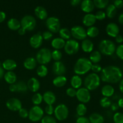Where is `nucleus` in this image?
Here are the masks:
<instances>
[{"label": "nucleus", "mask_w": 123, "mask_h": 123, "mask_svg": "<svg viewBox=\"0 0 123 123\" xmlns=\"http://www.w3.org/2000/svg\"><path fill=\"white\" fill-rule=\"evenodd\" d=\"M118 22L120 24L123 25V13H121L118 17Z\"/></svg>", "instance_id": "63"}, {"label": "nucleus", "mask_w": 123, "mask_h": 123, "mask_svg": "<svg viewBox=\"0 0 123 123\" xmlns=\"http://www.w3.org/2000/svg\"><path fill=\"white\" fill-rule=\"evenodd\" d=\"M110 107L113 111H117L118 109H119V106H118V103H112Z\"/></svg>", "instance_id": "56"}, {"label": "nucleus", "mask_w": 123, "mask_h": 123, "mask_svg": "<svg viewBox=\"0 0 123 123\" xmlns=\"http://www.w3.org/2000/svg\"><path fill=\"white\" fill-rule=\"evenodd\" d=\"M34 13L36 16L41 20H44L48 18V12H47L46 9L42 6H37L35 8Z\"/></svg>", "instance_id": "21"}, {"label": "nucleus", "mask_w": 123, "mask_h": 123, "mask_svg": "<svg viewBox=\"0 0 123 123\" xmlns=\"http://www.w3.org/2000/svg\"><path fill=\"white\" fill-rule=\"evenodd\" d=\"M19 115L20 117L23 118H26L28 117V111L25 108H22L19 111Z\"/></svg>", "instance_id": "49"}, {"label": "nucleus", "mask_w": 123, "mask_h": 123, "mask_svg": "<svg viewBox=\"0 0 123 123\" xmlns=\"http://www.w3.org/2000/svg\"><path fill=\"white\" fill-rule=\"evenodd\" d=\"M76 123H90L88 118L85 117H79L77 119Z\"/></svg>", "instance_id": "52"}, {"label": "nucleus", "mask_w": 123, "mask_h": 123, "mask_svg": "<svg viewBox=\"0 0 123 123\" xmlns=\"http://www.w3.org/2000/svg\"><path fill=\"white\" fill-rule=\"evenodd\" d=\"M86 31L87 36H89L90 37H92V38L96 37L99 34V30H98V28L94 26L89 27Z\"/></svg>", "instance_id": "35"}, {"label": "nucleus", "mask_w": 123, "mask_h": 123, "mask_svg": "<svg viewBox=\"0 0 123 123\" xmlns=\"http://www.w3.org/2000/svg\"><path fill=\"white\" fill-rule=\"evenodd\" d=\"M7 26H8V28L10 29L11 30H13V31L18 30L21 27L20 22L16 18L10 19L7 22Z\"/></svg>", "instance_id": "25"}, {"label": "nucleus", "mask_w": 123, "mask_h": 123, "mask_svg": "<svg viewBox=\"0 0 123 123\" xmlns=\"http://www.w3.org/2000/svg\"><path fill=\"white\" fill-rule=\"evenodd\" d=\"M112 104L111 100L109 99V98L106 97H103V98H101L100 101V105L102 107L104 108H108L111 106Z\"/></svg>", "instance_id": "41"}, {"label": "nucleus", "mask_w": 123, "mask_h": 123, "mask_svg": "<svg viewBox=\"0 0 123 123\" xmlns=\"http://www.w3.org/2000/svg\"><path fill=\"white\" fill-rule=\"evenodd\" d=\"M59 34H60V38H62L64 40H68L72 36L70 31L67 28H62L60 29L59 31Z\"/></svg>", "instance_id": "34"}, {"label": "nucleus", "mask_w": 123, "mask_h": 123, "mask_svg": "<svg viewBox=\"0 0 123 123\" xmlns=\"http://www.w3.org/2000/svg\"><path fill=\"white\" fill-rule=\"evenodd\" d=\"M76 97L78 100L82 103H86L91 99V94L90 91L86 88H80L78 89L76 92Z\"/></svg>", "instance_id": "12"}, {"label": "nucleus", "mask_w": 123, "mask_h": 123, "mask_svg": "<svg viewBox=\"0 0 123 123\" xmlns=\"http://www.w3.org/2000/svg\"><path fill=\"white\" fill-rule=\"evenodd\" d=\"M106 31L109 36L115 37L120 32V28L118 25L114 22H111L107 25L106 27Z\"/></svg>", "instance_id": "16"}, {"label": "nucleus", "mask_w": 123, "mask_h": 123, "mask_svg": "<svg viewBox=\"0 0 123 123\" xmlns=\"http://www.w3.org/2000/svg\"><path fill=\"white\" fill-rule=\"evenodd\" d=\"M44 111L48 115H52L54 113V108L52 105H47Z\"/></svg>", "instance_id": "51"}, {"label": "nucleus", "mask_w": 123, "mask_h": 123, "mask_svg": "<svg viewBox=\"0 0 123 123\" xmlns=\"http://www.w3.org/2000/svg\"><path fill=\"white\" fill-rule=\"evenodd\" d=\"M90 123H104V117L98 113H93L88 118Z\"/></svg>", "instance_id": "29"}, {"label": "nucleus", "mask_w": 123, "mask_h": 123, "mask_svg": "<svg viewBox=\"0 0 123 123\" xmlns=\"http://www.w3.org/2000/svg\"><path fill=\"white\" fill-rule=\"evenodd\" d=\"M42 123H56V120L51 115H46L41 120Z\"/></svg>", "instance_id": "43"}, {"label": "nucleus", "mask_w": 123, "mask_h": 123, "mask_svg": "<svg viewBox=\"0 0 123 123\" xmlns=\"http://www.w3.org/2000/svg\"><path fill=\"white\" fill-rule=\"evenodd\" d=\"M100 85V78L97 73L89 74L84 80V85L89 91L97 89Z\"/></svg>", "instance_id": "3"}, {"label": "nucleus", "mask_w": 123, "mask_h": 123, "mask_svg": "<svg viewBox=\"0 0 123 123\" xmlns=\"http://www.w3.org/2000/svg\"><path fill=\"white\" fill-rule=\"evenodd\" d=\"M68 109L64 104H60L54 109V114L56 120L59 121H64L66 120L68 116Z\"/></svg>", "instance_id": "7"}, {"label": "nucleus", "mask_w": 123, "mask_h": 123, "mask_svg": "<svg viewBox=\"0 0 123 123\" xmlns=\"http://www.w3.org/2000/svg\"><path fill=\"white\" fill-rule=\"evenodd\" d=\"M81 48L83 51L85 52H91L93 50L94 44L91 40L88 39V38H85L82 42Z\"/></svg>", "instance_id": "22"}, {"label": "nucleus", "mask_w": 123, "mask_h": 123, "mask_svg": "<svg viewBox=\"0 0 123 123\" xmlns=\"http://www.w3.org/2000/svg\"><path fill=\"white\" fill-rule=\"evenodd\" d=\"M65 44H66V41L60 37L54 38L51 42V46L56 50H60L62 48H64Z\"/></svg>", "instance_id": "24"}, {"label": "nucleus", "mask_w": 123, "mask_h": 123, "mask_svg": "<svg viewBox=\"0 0 123 123\" xmlns=\"http://www.w3.org/2000/svg\"><path fill=\"white\" fill-rule=\"evenodd\" d=\"M18 33H19V34L21 35V36H23V35L25 34V32H26V31L25 29H24L23 28H22V27H20V28L18 30Z\"/></svg>", "instance_id": "59"}, {"label": "nucleus", "mask_w": 123, "mask_h": 123, "mask_svg": "<svg viewBox=\"0 0 123 123\" xmlns=\"http://www.w3.org/2000/svg\"><path fill=\"white\" fill-rule=\"evenodd\" d=\"M5 80L9 84H13L16 82L17 76L16 74L12 71H8L6 72L4 75Z\"/></svg>", "instance_id": "28"}, {"label": "nucleus", "mask_w": 123, "mask_h": 123, "mask_svg": "<svg viewBox=\"0 0 123 123\" xmlns=\"http://www.w3.org/2000/svg\"><path fill=\"white\" fill-rule=\"evenodd\" d=\"M92 64V63L89 59L85 57L80 58L74 64V72L78 76L85 74L91 70Z\"/></svg>", "instance_id": "2"}, {"label": "nucleus", "mask_w": 123, "mask_h": 123, "mask_svg": "<svg viewBox=\"0 0 123 123\" xmlns=\"http://www.w3.org/2000/svg\"><path fill=\"white\" fill-rule=\"evenodd\" d=\"M94 7L93 1L91 0H84L80 3V8L85 13H90L93 11Z\"/></svg>", "instance_id": "18"}, {"label": "nucleus", "mask_w": 123, "mask_h": 123, "mask_svg": "<svg viewBox=\"0 0 123 123\" xmlns=\"http://www.w3.org/2000/svg\"><path fill=\"white\" fill-rule=\"evenodd\" d=\"M17 86V92H25L27 91L28 90V86L27 84L24 81H20L18 82L16 84Z\"/></svg>", "instance_id": "37"}, {"label": "nucleus", "mask_w": 123, "mask_h": 123, "mask_svg": "<svg viewBox=\"0 0 123 123\" xmlns=\"http://www.w3.org/2000/svg\"><path fill=\"white\" fill-rule=\"evenodd\" d=\"M9 90L11 92H17V86L16 84H11L9 86Z\"/></svg>", "instance_id": "55"}, {"label": "nucleus", "mask_w": 123, "mask_h": 123, "mask_svg": "<svg viewBox=\"0 0 123 123\" xmlns=\"http://www.w3.org/2000/svg\"><path fill=\"white\" fill-rule=\"evenodd\" d=\"M79 43L76 40L69 39L66 42L64 50L68 55H74L79 50Z\"/></svg>", "instance_id": "10"}, {"label": "nucleus", "mask_w": 123, "mask_h": 123, "mask_svg": "<svg viewBox=\"0 0 123 123\" xmlns=\"http://www.w3.org/2000/svg\"><path fill=\"white\" fill-rule=\"evenodd\" d=\"M48 73V69L44 65H40L37 69V74L40 77H45Z\"/></svg>", "instance_id": "38"}, {"label": "nucleus", "mask_w": 123, "mask_h": 123, "mask_svg": "<svg viewBox=\"0 0 123 123\" xmlns=\"http://www.w3.org/2000/svg\"><path fill=\"white\" fill-rule=\"evenodd\" d=\"M2 67L4 70L8 71H12L17 67V64L15 61L11 59H8L4 61L2 63Z\"/></svg>", "instance_id": "23"}, {"label": "nucleus", "mask_w": 123, "mask_h": 123, "mask_svg": "<svg viewBox=\"0 0 123 123\" xmlns=\"http://www.w3.org/2000/svg\"><path fill=\"white\" fill-rule=\"evenodd\" d=\"M91 70H92V71L94 73H97L101 72L102 68V66L100 64H92Z\"/></svg>", "instance_id": "47"}, {"label": "nucleus", "mask_w": 123, "mask_h": 123, "mask_svg": "<svg viewBox=\"0 0 123 123\" xmlns=\"http://www.w3.org/2000/svg\"><path fill=\"white\" fill-rule=\"evenodd\" d=\"M6 14L4 12L0 11V23L2 22L6 19Z\"/></svg>", "instance_id": "57"}, {"label": "nucleus", "mask_w": 123, "mask_h": 123, "mask_svg": "<svg viewBox=\"0 0 123 123\" xmlns=\"http://www.w3.org/2000/svg\"><path fill=\"white\" fill-rule=\"evenodd\" d=\"M123 72L118 67L108 66L101 71L100 79L103 82L111 84H115L122 79Z\"/></svg>", "instance_id": "1"}, {"label": "nucleus", "mask_w": 123, "mask_h": 123, "mask_svg": "<svg viewBox=\"0 0 123 123\" xmlns=\"http://www.w3.org/2000/svg\"><path fill=\"white\" fill-rule=\"evenodd\" d=\"M113 120L115 123H123V114L121 112H117L113 117Z\"/></svg>", "instance_id": "44"}, {"label": "nucleus", "mask_w": 123, "mask_h": 123, "mask_svg": "<svg viewBox=\"0 0 123 123\" xmlns=\"http://www.w3.org/2000/svg\"><path fill=\"white\" fill-rule=\"evenodd\" d=\"M43 100L47 105H52L56 101V96L52 91H46L43 95Z\"/></svg>", "instance_id": "19"}, {"label": "nucleus", "mask_w": 123, "mask_h": 123, "mask_svg": "<svg viewBox=\"0 0 123 123\" xmlns=\"http://www.w3.org/2000/svg\"><path fill=\"white\" fill-rule=\"evenodd\" d=\"M71 35L74 38L78 40H83L86 38V31L84 27L79 25L74 26L71 29Z\"/></svg>", "instance_id": "11"}, {"label": "nucleus", "mask_w": 123, "mask_h": 123, "mask_svg": "<svg viewBox=\"0 0 123 123\" xmlns=\"http://www.w3.org/2000/svg\"><path fill=\"white\" fill-rule=\"evenodd\" d=\"M115 90L114 87L110 85H106L102 88V94L104 97H110L114 95Z\"/></svg>", "instance_id": "27"}, {"label": "nucleus", "mask_w": 123, "mask_h": 123, "mask_svg": "<svg viewBox=\"0 0 123 123\" xmlns=\"http://www.w3.org/2000/svg\"><path fill=\"white\" fill-rule=\"evenodd\" d=\"M76 92L77 91L76 90V89L73 88H68L66 90V94H67V96H68L69 97H75L76 95Z\"/></svg>", "instance_id": "48"}, {"label": "nucleus", "mask_w": 123, "mask_h": 123, "mask_svg": "<svg viewBox=\"0 0 123 123\" xmlns=\"http://www.w3.org/2000/svg\"><path fill=\"white\" fill-rule=\"evenodd\" d=\"M96 20L97 19H96L94 14H92V13H87L83 18L82 22L84 25L90 27V26H93L94 24L96 23Z\"/></svg>", "instance_id": "20"}, {"label": "nucleus", "mask_w": 123, "mask_h": 123, "mask_svg": "<svg viewBox=\"0 0 123 123\" xmlns=\"http://www.w3.org/2000/svg\"><path fill=\"white\" fill-rule=\"evenodd\" d=\"M4 70L2 68V66H0V79L4 76Z\"/></svg>", "instance_id": "62"}, {"label": "nucleus", "mask_w": 123, "mask_h": 123, "mask_svg": "<svg viewBox=\"0 0 123 123\" xmlns=\"http://www.w3.org/2000/svg\"><path fill=\"white\" fill-rule=\"evenodd\" d=\"M70 84L73 88H79L82 84V80L79 76L74 75L71 78Z\"/></svg>", "instance_id": "31"}, {"label": "nucleus", "mask_w": 123, "mask_h": 123, "mask_svg": "<svg viewBox=\"0 0 123 123\" xmlns=\"http://www.w3.org/2000/svg\"><path fill=\"white\" fill-rule=\"evenodd\" d=\"M115 41H116L117 43H121L123 42V37L121 35L118 34L115 37Z\"/></svg>", "instance_id": "54"}, {"label": "nucleus", "mask_w": 123, "mask_h": 123, "mask_svg": "<svg viewBox=\"0 0 123 123\" xmlns=\"http://www.w3.org/2000/svg\"><path fill=\"white\" fill-rule=\"evenodd\" d=\"M44 115L43 109L39 106H34L28 112V118L31 121L37 122L42 119Z\"/></svg>", "instance_id": "6"}, {"label": "nucleus", "mask_w": 123, "mask_h": 123, "mask_svg": "<svg viewBox=\"0 0 123 123\" xmlns=\"http://www.w3.org/2000/svg\"><path fill=\"white\" fill-rule=\"evenodd\" d=\"M6 106L12 111H19L22 108V102L18 98H10L6 102Z\"/></svg>", "instance_id": "13"}, {"label": "nucleus", "mask_w": 123, "mask_h": 123, "mask_svg": "<svg viewBox=\"0 0 123 123\" xmlns=\"http://www.w3.org/2000/svg\"><path fill=\"white\" fill-rule=\"evenodd\" d=\"M115 52L118 57L123 60V44H120L117 48H116Z\"/></svg>", "instance_id": "45"}, {"label": "nucleus", "mask_w": 123, "mask_h": 123, "mask_svg": "<svg viewBox=\"0 0 123 123\" xmlns=\"http://www.w3.org/2000/svg\"><path fill=\"white\" fill-rule=\"evenodd\" d=\"M42 37H43V39L46 40H48L50 39V38L52 37L53 34L51 32H50L49 31H44L43 34H42Z\"/></svg>", "instance_id": "50"}, {"label": "nucleus", "mask_w": 123, "mask_h": 123, "mask_svg": "<svg viewBox=\"0 0 123 123\" xmlns=\"http://www.w3.org/2000/svg\"><path fill=\"white\" fill-rule=\"evenodd\" d=\"M118 105L119 108H123V98H120L118 101Z\"/></svg>", "instance_id": "60"}, {"label": "nucleus", "mask_w": 123, "mask_h": 123, "mask_svg": "<svg viewBox=\"0 0 123 123\" xmlns=\"http://www.w3.org/2000/svg\"><path fill=\"white\" fill-rule=\"evenodd\" d=\"M67 78L64 76H58L53 80V84L56 87H62L67 83Z\"/></svg>", "instance_id": "30"}, {"label": "nucleus", "mask_w": 123, "mask_h": 123, "mask_svg": "<svg viewBox=\"0 0 123 123\" xmlns=\"http://www.w3.org/2000/svg\"><path fill=\"white\" fill-rule=\"evenodd\" d=\"M27 86L28 89L31 91L34 92H36L39 90L40 86V82L37 78H30L27 82Z\"/></svg>", "instance_id": "17"}, {"label": "nucleus", "mask_w": 123, "mask_h": 123, "mask_svg": "<svg viewBox=\"0 0 123 123\" xmlns=\"http://www.w3.org/2000/svg\"><path fill=\"white\" fill-rule=\"evenodd\" d=\"M94 15H95V17H96V19L99 20H103L104 19H105L106 16L105 12H103V11L102 10H99L98 11V12H97Z\"/></svg>", "instance_id": "46"}, {"label": "nucleus", "mask_w": 123, "mask_h": 123, "mask_svg": "<svg viewBox=\"0 0 123 123\" xmlns=\"http://www.w3.org/2000/svg\"><path fill=\"white\" fill-rule=\"evenodd\" d=\"M46 26L52 33L59 32L61 29V24L60 20L58 18L54 16L47 18L46 20Z\"/></svg>", "instance_id": "9"}, {"label": "nucleus", "mask_w": 123, "mask_h": 123, "mask_svg": "<svg viewBox=\"0 0 123 123\" xmlns=\"http://www.w3.org/2000/svg\"><path fill=\"white\" fill-rule=\"evenodd\" d=\"M119 88H120V91L123 93V78L120 81V84H119Z\"/></svg>", "instance_id": "61"}, {"label": "nucleus", "mask_w": 123, "mask_h": 123, "mask_svg": "<svg viewBox=\"0 0 123 123\" xmlns=\"http://www.w3.org/2000/svg\"><path fill=\"white\" fill-rule=\"evenodd\" d=\"M37 60L33 57H28L24 61V66L28 70L34 69L37 66Z\"/></svg>", "instance_id": "26"}, {"label": "nucleus", "mask_w": 123, "mask_h": 123, "mask_svg": "<svg viewBox=\"0 0 123 123\" xmlns=\"http://www.w3.org/2000/svg\"><path fill=\"white\" fill-rule=\"evenodd\" d=\"M43 38L41 34L37 33L31 36L30 39V44L32 48L37 49L42 46Z\"/></svg>", "instance_id": "15"}, {"label": "nucleus", "mask_w": 123, "mask_h": 123, "mask_svg": "<svg viewBox=\"0 0 123 123\" xmlns=\"http://www.w3.org/2000/svg\"><path fill=\"white\" fill-rule=\"evenodd\" d=\"M20 25L26 31H32L36 26V20L32 16L25 15L22 18Z\"/></svg>", "instance_id": "8"}, {"label": "nucleus", "mask_w": 123, "mask_h": 123, "mask_svg": "<svg viewBox=\"0 0 123 123\" xmlns=\"http://www.w3.org/2000/svg\"><path fill=\"white\" fill-rule=\"evenodd\" d=\"M102 59V54L98 50H94V51L91 52L90 55V59L92 63L97 64L100 62Z\"/></svg>", "instance_id": "32"}, {"label": "nucleus", "mask_w": 123, "mask_h": 123, "mask_svg": "<svg viewBox=\"0 0 123 123\" xmlns=\"http://www.w3.org/2000/svg\"><path fill=\"white\" fill-rule=\"evenodd\" d=\"M76 111V113L78 116L84 117L86 114L87 108L84 103H80L77 106Z\"/></svg>", "instance_id": "36"}, {"label": "nucleus", "mask_w": 123, "mask_h": 123, "mask_svg": "<svg viewBox=\"0 0 123 123\" xmlns=\"http://www.w3.org/2000/svg\"><path fill=\"white\" fill-rule=\"evenodd\" d=\"M94 6L98 8H104L108 6L109 1L108 0H94Z\"/></svg>", "instance_id": "40"}, {"label": "nucleus", "mask_w": 123, "mask_h": 123, "mask_svg": "<svg viewBox=\"0 0 123 123\" xmlns=\"http://www.w3.org/2000/svg\"><path fill=\"white\" fill-rule=\"evenodd\" d=\"M82 1L80 0H72L70 1V4L73 6H77L81 3Z\"/></svg>", "instance_id": "58"}, {"label": "nucleus", "mask_w": 123, "mask_h": 123, "mask_svg": "<svg viewBox=\"0 0 123 123\" xmlns=\"http://www.w3.org/2000/svg\"><path fill=\"white\" fill-rule=\"evenodd\" d=\"M43 101V96L40 93H36L32 97V102L35 106H38Z\"/></svg>", "instance_id": "39"}, {"label": "nucleus", "mask_w": 123, "mask_h": 123, "mask_svg": "<svg viewBox=\"0 0 123 123\" xmlns=\"http://www.w3.org/2000/svg\"><path fill=\"white\" fill-rule=\"evenodd\" d=\"M98 49L101 54L110 56L115 53L116 46L115 43L110 40H103L98 44Z\"/></svg>", "instance_id": "4"}, {"label": "nucleus", "mask_w": 123, "mask_h": 123, "mask_svg": "<svg viewBox=\"0 0 123 123\" xmlns=\"http://www.w3.org/2000/svg\"><path fill=\"white\" fill-rule=\"evenodd\" d=\"M114 5L116 8H122L123 7V1L122 0H115L114 2Z\"/></svg>", "instance_id": "53"}, {"label": "nucleus", "mask_w": 123, "mask_h": 123, "mask_svg": "<svg viewBox=\"0 0 123 123\" xmlns=\"http://www.w3.org/2000/svg\"><path fill=\"white\" fill-rule=\"evenodd\" d=\"M52 71L55 75L63 76L66 72L65 65L61 61H55L52 65Z\"/></svg>", "instance_id": "14"}, {"label": "nucleus", "mask_w": 123, "mask_h": 123, "mask_svg": "<svg viewBox=\"0 0 123 123\" xmlns=\"http://www.w3.org/2000/svg\"><path fill=\"white\" fill-rule=\"evenodd\" d=\"M62 53L60 50L55 49L52 52V58L54 59L56 61H60V60L62 58Z\"/></svg>", "instance_id": "42"}, {"label": "nucleus", "mask_w": 123, "mask_h": 123, "mask_svg": "<svg viewBox=\"0 0 123 123\" xmlns=\"http://www.w3.org/2000/svg\"><path fill=\"white\" fill-rule=\"evenodd\" d=\"M106 15L109 18H113L117 14V8L112 4H108L106 10Z\"/></svg>", "instance_id": "33"}, {"label": "nucleus", "mask_w": 123, "mask_h": 123, "mask_svg": "<svg viewBox=\"0 0 123 123\" xmlns=\"http://www.w3.org/2000/svg\"><path fill=\"white\" fill-rule=\"evenodd\" d=\"M52 60V52L48 48H42L36 54V60L40 64L49 63Z\"/></svg>", "instance_id": "5"}]
</instances>
